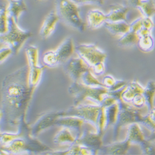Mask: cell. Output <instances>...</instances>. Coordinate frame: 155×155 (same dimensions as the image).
<instances>
[{
    "label": "cell",
    "instance_id": "cell-38",
    "mask_svg": "<svg viewBox=\"0 0 155 155\" xmlns=\"http://www.w3.org/2000/svg\"><path fill=\"white\" fill-rule=\"evenodd\" d=\"M124 5L129 8H134L137 9L141 0H124Z\"/></svg>",
    "mask_w": 155,
    "mask_h": 155
},
{
    "label": "cell",
    "instance_id": "cell-31",
    "mask_svg": "<svg viewBox=\"0 0 155 155\" xmlns=\"http://www.w3.org/2000/svg\"><path fill=\"white\" fill-rule=\"evenodd\" d=\"M43 62L45 67H54L59 64L54 51H48L46 52L43 57Z\"/></svg>",
    "mask_w": 155,
    "mask_h": 155
},
{
    "label": "cell",
    "instance_id": "cell-7",
    "mask_svg": "<svg viewBox=\"0 0 155 155\" xmlns=\"http://www.w3.org/2000/svg\"><path fill=\"white\" fill-rule=\"evenodd\" d=\"M8 18V30L6 33L1 35V43L9 46L15 54H16L28 38L31 37L32 33L29 31L21 29L18 22L11 16Z\"/></svg>",
    "mask_w": 155,
    "mask_h": 155
},
{
    "label": "cell",
    "instance_id": "cell-18",
    "mask_svg": "<svg viewBox=\"0 0 155 155\" xmlns=\"http://www.w3.org/2000/svg\"><path fill=\"white\" fill-rule=\"evenodd\" d=\"M129 10L130 8L125 5H113L110 6L109 13L106 15V21H127V15Z\"/></svg>",
    "mask_w": 155,
    "mask_h": 155
},
{
    "label": "cell",
    "instance_id": "cell-39",
    "mask_svg": "<svg viewBox=\"0 0 155 155\" xmlns=\"http://www.w3.org/2000/svg\"><path fill=\"white\" fill-rule=\"evenodd\" d=\"M148 115V117H149L151 122L155 126V107H154L153 109H151L149 111Z\"/></svg>",
    "mask_w": 155,
    "mask_h": 155
},
{
    "label": "cell",
    "instance_id": "cell-15",
    "mask_svg": "<svg viewBox=\"0 0 155 155\" xmlns=\"http://www.w3.org/2000/svg\"><path fill=\"white\" fill-rule=\"evenodd\" d=\"M74 51H75V47L73 41L71 37H68L54 50L58 64L65 63L70 58Z\"/></svg>",
    "mask_w": 155,
    "mask_h": 155
},
{
    "label": "cell",
    "instance_id": "cell-41",
    "mask_svg": "<svg viewBox=\"0 0 155 155\" xmlns=\"http://www.w3.org/2000/svg\"><path fill=\"white\" fill-rule=\"evenodd\" d=\"M6 1H8V2H9V1H11V0H6Z\"/></svg>",
    "mask_w": 155,
    "mask_h": 155
},
{
    "label": "cell",
    "instance_id": "cell-1",
    "mask_svg": "<svg viewBox=\"0 0 155 155\" xmlns=\"http://www.w3.org/2000/svg\"><path fill=\"white\" fill-rule=\"evenodd\" d=\"M34 89L29 83V65L7 75L1 87V119L12 126L25 120Z\"/></svg>",
    "mask_w": 155,
    "mask_h": 155
},
{
    "label": "cell",
    "instance_id": "cell-32",
    "mask_svg": "<svg viewBox=\"0 0 155 155\" xmlns=\"http://www.w3.org/2000/svg\"><path fill=\"white\" fill-rule=\"evenodd\" d=\"M142 154H155V142L149 140H145L140 145Z\"/></svg>",
    "mask_w": 155,
    "mask_h": 155
},
{
    "label": "cell",
    "instance_id": "cell-40",
    "mask_svg": "<svg viewBox=\"0 0 155 155\" xmlns=\"http://www.w3.org/2000/svg\"><path fill=\"white\" fill-rule=\"evenodd\" d=\"M148 140H151V141H154V140H155V132H151V135L149 137V138H148Z\"/></svg>",
    "mask_w": 155,
    "mask_h": 155
},
{
    "label": "cell",
    "instance_id": "cell-26",
    "mask_svg": "<svg viewBox=\"0 0 155 155\" xmlns=\"http://www.w3.org/2000/svg\"><path fill=\"white\" fill-rule=\"evenodd\" d=\"M143 95L146 101V106L148 111L154 107V100L155 97V81H149L144 87Z\"/></svg>",
    "mask_w": 155,
    "mask_h": 155
},
{
    "label": "cell",
    "instance_id": "cell-25",
    "mask_svg": "<svg viewBox=\"0 0 155 155\" xmlns=\"http://www.w3.org/2000/svg\"><path fill=\"white\" fill-rule=\"evenodd\" d=\"M139 38L138 32L130 29L127 33L121 36L118 41V44L121 47H131L137 44Z\"/></svg>",
    "mask_w": 155,
    "mask_h": 155
},
{
    "label": "cell",
    "instance_id": "cell-24",
    "mask_svg": "<svg viewBox=\"0 0 155 155\" xmlns=\"http://www.w3.org/2000/svg\"><path fill=\"white\" fill-rule=\"evenodd\" d=\"M119 112V103H115L109 107H105L106 128V130L110 126H114L117 122Z\"/></svg>",
    "mask_w": 155,
    "mask_h": 155
},
{
    "label": "cell",
    "instance_id": "cell-10",
    "mask_svg": "<svg viewBox=\"0 0 155 155\" xmlns=\"http://www.w3.org/2000/svg\"><path fill=\"white\" fill-rule=\"evenodd\" d=\"M64 69L73 81H78L81 75L91 69L81 58H70L64 63Z\"/></svg>",
    "mask_w": 155,
    "mask_h": 155
},
{
    "label": "cell",
    "instance_id": "cell-11",
    "mask_svg": "<svg viewBox=\"0 0 155 155\" xmlns=\"http://www.w3.org/2000/svg\"><path fill=\"white\" fill-rule=\"evenodd\" d=\"M61 116V111L50 112L42 115L35 124L30 127L31 134L35 137L41 132L46 128L55 125V122L57 117Z\"/></svg>",
    "mask_w": 155,
    "mask_h": 155
},
{
    "label": "cell",
    "instance_id": "cell-42",
    "mask_svg": "<svg viewBox=\"0 0 155 155\" xmlns=\"http://www.w3.org/2000/svg\"><path fill=\"white\" fill-rule=\"evenodd\" d=\"M40 1H44V0H40Z\"/></svg>",
    "mask_w": 155,
    "mask_h": 155
},
{
    "label": "cell",
    "instance_id": "cell-29",
    "mask_svg": "<svg viewBox=\"0 0 155 155\" xmlns=\"http://www.w3.org/2000/svg\"><path fill=\"white\" fill-rule=\"evenodd\" d=\"M80 82L85 86L91 87H99L103 86L104 84L100 82L94 76L91 71V69L84 72L80 79Z\"/></svg>",
    "mask_w": 155,
    "mask_h": 155
},
{
    "label": "cell",
    "instance_id": "cell-6",
    "mask_svg": "<svg viewBox=\"0 0 155 155\" xmlns=\"http://www.w3.org/2000/svg\"><path fill=\"white\" fill-rule=\"evenodd\" d=\"M55 10L60 19L80 32L85 31L86 24L80 15L79 6L71 0H55Z\"/></svg>",
    "mask_w": 155,
    "mask_h": 155
},
{
    "label": "cell",
    "instance_id": "cell-35",
    "mask_svg": "<svg viewBox=\"0 0 155 155\" xmlns=\"http://www.w3.org/2000/svg\"><path fill=\"white\" fill-rule=\"evenodd\" d=\"M12 54H14L12 49L8 45H6L4 47L1 48V51H0V55H1V63H2L9 55Z\"/></svg>",
    "mask_w": 155,
    "mask_h": 155
},
{
    "label": "cell",
    "instance_id": "cell-2",
    "mask_svg": "<svg viewBox=\"0 0 155 155\" xmlns=\"http://www.w3.org/2000/svg\"><path fill=\"white\" fill-rule=\"evenodd\" d=\"M18 131L16 134L1 132V151L4 154L35 153L50 151V147L35 139L31 134L30 127L25 120L18 125Z\"/></svg>",
    "mask_w": 155,
    "mask_h": 155
},
{
    "label": "cell",
    "instance_id": "cell-36",
    "mask_svg": "<svg viewBox=\"0 0 155 155\" xmlns=\"http://www.w3.org/2000/svg\"><path fill=\"white\" fill-rule=\"evenodd\" d=\"M154 27V23L151 18L143 17L142 19V28L148 31H152Z\"/></svg>",
    "mask_w": 155,
    "mask_h": 155
},
{
    "label": "cell",
    "instance_id": "cell-34",
    "mask_svg": "<svg viewBox=\"0 0 155 155\" xmlns=\"http://www.w3.org/2000/svg\"><path fill=\"white\" fill-rule=\"evenodd\" d=\"M71 1L79 6L87 5L102 6L104 4L103 0H71Z\"/></svg>",
    "mask_w": 155,
    "mask_h": 155
},
{
    "label": "cell",
    "instance_id": "cell-16",
    "mask_svg": "<svg viewBox=\"0 0 155 155\" xmlns=\"http://www.w3.org/2000/svg\"><path fill=\"white\" fill-rule=\"evenodd\" d=\"M131 143L127 138L122 141H115L114 143L106 146H102L98 151L104 154H125L131 146Z\"/></svg>",
    "mask_w": 155,
    "mask_h": 155
},
{
    "label": "cell",
    "instance_id": "cell-4",
    "mask_svg": "<svg viewBox=\"0 0 155 155\" xmlns=\"http://www.w3.org/2000/svg\"><path fill=\"white\" fill-rule=\"evenodd\" d=\"M104 86L99 87L87 86L79 81H73L68 88V93L74 96V105L82 104L84 101L101 106L102 102L109 92Z\"/></svg>",
    "mask_w": 155,
    "mask_h": 155
},
{
    "label": "cell",
    "instance_id": "cell-21",
    "mask_svg": "<svg viewBox=\"0 0 155 155\" xmlns=\"http://www.w3.org/2000/svg\"><path fill=\"white\" fill-rule=\"evenodd\" d=\"M8 16L13 18L18 22L21 13L27 10V6L24 0H11L7 6Z\"/></svg>",
    "mask_w": 155,
    "mask_h": 155
},
{
    "label": "cell",
    "instance_id": "cell-28",
    "mask_svg": "<svg viewBox=\"0 0 155 155\" xmlns=\"http://www.w3.org/2000/svg\"><path fill=\"white\" fill-rule=\"evenodd\" d=\"M138 48L144 52H149L154 46V41L151 33L140 36L137 43Z\"/></svg>",
    "mask_w": 155,
    "mask_h": 155
},
{
    "label": "cell",
    "instance_id": "cell-3",
    "mask_svg": "<svg viewBox=\"0 0 155 155\" xmlns=\"http://www.w3.org/2000/svg\"><path fill=\"white\" fill-rule=\"evenodd\" d=\"M119 112L117 122L114 125V139L117 140L120 129L128 126L134 123L141 124L148 128L151 132L155 131V126L151 122L148 114L142 115L138 109L134 107L130 104H128L120 99L119 102Z\"/></svg>",
    "mask_w": 155,
    "mask_h": 155
},
{
    "label": "cell",
    "instance_id": "cell-8",
    "mask_svg": "<svg viewBox=\"0 0 155 155\" xmlns=\"http://www.w3.org/2000/svg\"><path fill=\"white\" fill-rule=\"evenodd\" d=\"M101 108V106L91 103H82L78 105H74L67 110L61 111V116H76L83 119L85 123L92 125L96 129Z\"/></svg>",
    "mask_w": 155,
    "mask_h": 155
},
{
    "label": "cell",
    "instance_id": "cell-23",
    "mask_svg": "<svg viewBox=\"0 0 155 155\" xmlns=\"http://www.w3.org/2000/svg\"><path fill=\"white\" fill-rule=\"evenodd\" d=\"M77 137H73L70 132V129L64 127L60 130L55 135L54 141L56 144L63 145L70 144L73 145L75 143Z\"/></svg>",
    "mask_w": 155,
    "mask_h": 155
},
{
    "label": "cell",
    "instance_id": "cell-27",
    "mask_svg": "<svg viewBox=\"0 0 155 155\" xmlns=\"http://www.w3.org/2000/svg\"><path fill=\"white\" fill-rule=\"evenodd\" d=\"M143 17L152 18L155 15L154 0H141L138 8Z\"/></svg>",
    "mask_w": 155,
    "mask_h": 155
},
{
    "label": "cell",
    "instance_id": "cell-13",
    "mask_svg": "<svg viewBox=\"0 0 155 155\" xmlns=\"http://www.w3.org/2000/svg\"><path fill=\"white\" fill-rule=\"evenodd\" d=\"M60 19L55 9L50 12L44 19L40 29L39 35L42 38L46 39L54 32Z\"/></svg>",
    "mask_w": 155,
    "mask_h": 155
},
{
    "label": "cell",
    "instance_id": "cell-9",
    "mask_svg": "<svg viewBox=\"0 0 155 155\" xmlns=\"http://www.w3.org/2000/svg\"><path fill=\"white\" fill-rule=\"evenodd\" d=\"M25 53L29 61V83L35 88L39 83L42 73L45 66L38 64V48L36 46L30 45L25 48Z\"/></svg>",
    "mask_w": 155,
    "mask_h": 155
},
{
    "label": "cell",
    "instance_id": "cell-33",
    "mask_svg": "<svg viewBox=\"0 0 155 155\" xmlns=\"http://www.w3.org/2000/svg\"><path fill=\"white\" fill-rule=\"evenodd\" d=\"M130 104L137 109H140L146 106V101L144 96L142 93L137 94L133 100L132 101Z\"/></svg>",
    "mask_w": 155,
    "mask_h": 155
},
{
    "label": "cell",
    "instance_id": "cell-14",
    "mask_svg": "<svg viewBox=\"0 0 155 155\" xmlns=\"http://www.w3.org/2000/svg\"><path fill=\"white\" fill-rule=\"evenodd\" d=\"M85 123L84 120L76 116L65 115L59 116L55 122V125L61 126L74 130L77 133V137H79L82 125Z\"/></svg>",
    "mask_w": 155,
    "mask_h": 155
},
{
    "label": "cell",
    "instance_id": "cell-37",
    "mask_svg": "<svg viewBox=\"0 0 155 155\" xmlns=\"http://www.w3.org/2000/svg\"><path fill=\"white\" fill-rule=\"evenodd\" d=\"M117 81L111 75L106 76L102 80V84L108 89L111 88Z\"/></svg>",
    "mask_w": 155,
    "mask_h": 155
},
{
    "label": "cell",
    "instance_id": "cell-30",
    "mask_svg": "<svg viewBox=\"0 0 155 155\" xmlns=\"http://www.w3.org/2000/svg\"><path fill=\"white\" fill-rule=\"evenodd\" d=\"M8 5H3L2 3L0 6V34L3 35L8 30V14L7 10Z\"/></svg>",
    "mask_w": 155,
    "mask_h": 155
},
{
    "label": "cell",
    "instance_id": "cell-19",
    "mask_svg": "<svg viewBox=\"0 0 155 155\" xmlns=\"http://www.w3.org/2000/svg\"><path fill=\"white\" fill-rule=\"evenodd\" d=\"M131 145H140L146 140L138 123H134L128 126L127 137Z\"/></svg>",
    "mask_w": 155,
    "mask_h": 155
},
{
    "label": "cell",
    "instance_id": "cell-17",
    "mask_svg": "<svg viewBox=\"0 0 155 155\" xmlns=\"http://www.w3.org/2000/svg\"><path fill=\"white\" fill-rule=\"evenodd\" d=\"M106 15L99 9H91L86 16V25L91 29H96L106 22Z\"/></svg>",
    "mask_w": 155,
    "mask_h": 155
},
{
    "label": "cell",
    "instance_id": "cell-20",
    "mask_svg": "<svg viewBox=\"0 0 155 155\" xmlns=\"http://www.w3.org/2000/svg\"><path fill=\"white\" fill-rule=\"evenodd\" d=\"M144 87L137 81L128 83L123 91L121 98L124 102L130 104L134 97L140 93H143Z\"/></svg>",
    "mask_w": 155,
    "mask_h": 155
},
{
    "label": "cell",
    "instance_id": "cell-5",
    "mask_svg": "<svg viewBox=\"0 0 155 155\" xmlns=\"http://www.w3.org/2000/svg\"><path fill=\"white\" fill-rule=\"evenodd\" d=\"M75 51L91 68L96 75L105 72L106 54L95 44H80L75 47Z\"/></svg>",
    "mask_w": 155,
    "mask_h": 155
},
{
    "label": "cell",
    "instance_id": "cell-22",
    "mask_svg": "<svg viewBox=\"0 0 155 155\" xmlns=\"http://www.w3.org/2000/svg\"><path fill=\"white\" fill-rule=\"evenodd\" d=\"M104 25L109 32L114 35L122 36L130 29V24H128L125 21L118 22L106 21Z\"/></svg>",
    "mask_w": 155,
    "mask_h": 155
},
{
    "label": "cell",
    "instance_id": "cell-12",
    "mask_svg": "<svg viewBox=\"0 0 155 155\" xmlns=\"http://www.w3.org/2000/svg\"><path fill=\"white\" fill-rule=\"evenodd\" d=\"M101 137L96 132L85 130L82 134L77 137L75 143L89 148L97 153L102 146Z\"/></svg>",
    "mask_w": 155,
    "mask_h": 155
}]
</instances>
